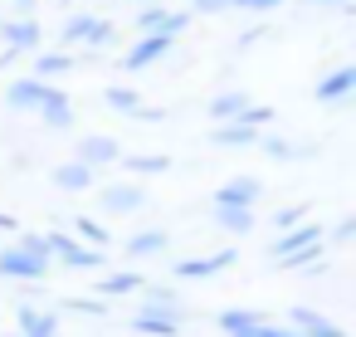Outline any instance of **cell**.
<instances>
[{
    "mask_svg": "<svg viewBox=\"0 0 356 337\" xmlns=\"http://www.w3.org/2000/svg\"><path fill=\"white\" fill-rule=\"evenodd\" d=\"M259 196H264V181H259V176H229V181H225L210 201H215V205H239V210H254V201H259Z\"/></svg>",
    "mask_w": 356,
    "mask_h": 337,
    "instance_id": "9",
    "label": "cell"
},
{
    "mask_svg": "<svg viewBox=\"0 0 356 337\" xmlns=\"http://www.w3.org/2000/svg\"><path fill=\"white\" fill-rule=\"evenodd\" d=\"M40 118H44V127L69 132V127H74V103H69V93H59L54 103H44V108H40Z\"/></svg>",
    "mask_w": 356,
    "mask_h": 337,
    "instance_id": "25",
    "label": "cell"
},
{
    "mask_svg": "<svg viewBox=\"0 0 356 337\" xmlns=\"http://www.w3.org/2000/svg\"><path fill=\"white\" fill-rule=\"evenodd\" d=\"M0 230H20V220H15V215H6V210H0Z\"/></svg>",
    "mask_w": 356,
    "mask_h": 337,
    "instance_id": "38",
    "label": "cell"
},
{
    "mask_svg": "<svg viewBox=\"0 0 356 337\" xmlns=\"http://www.w3.org/2000/svg\"><path fill=\"white\" fill-rule=\"evenodd\" d=\"M142 201H147V191L137 181H113V186H103L98 210L103 215H132V210H142Z\"/></svg>",
    "mask_w": 356,
    "mask_h": 337,
    "instance_id": "5",
    "label": "cell"
},
{
    "mask_svg": "<svg viewBox=\"0 0 356 337\" xmlns=\"http://www.w3.org/2000/svg\"><path fill=\"white\" fill-rule=\"evenodd\" d=\"M15 6H20V10H35V6H40V0H15Z\"/></svg>",
    "mask_w": 356,
    "mask_h": 337,
    "instance_id": "40",
    "label": "cell"
},
{
    "mask_svg": "<svg viewBox=\"0 0 356 337\" xmlns=\"http://www.w3.org/2000/svg\"><path fill=\"white\" fill-rule=\"evenodd\" d=\"M0 35L10 40V49H40V40H44V30H40V20H6L0 25Z\"/></svg>",
    "mask_w": 356,
    "mask_h": 337,
    "instance_id": "15",
    "label": "cell"
},
{
    "mask_svg": "<svg viewBox=\"0 0 356 337\" xmlns=\"http://www.w3.org/2000/svg\"><path fill=\"white\" fill-rule=\"evenodd\" d=\"M293 332H298V337H346V332H341V327H337L327 313H317V308H302V303L293 308Z\"/></svg>",
    "mask_w": 356,
    "mask_h": 337,
    "instance_id": "13",
    "label": "cell"
},
{
    "mask_svg": "<svg viewBox=\"0 0 356 337\" xmlns=\"http://www.w3.org/2000/svg\"><path fill=\"white\" fill-rule=\"evenodd\" d=\"M259 322H268L259 308H225V313H220V332H225V337H239V332H249V327H259Z\"/></svg>",
    "mask_w": 356,
    "mask_h": 337,
    "instance_id": "20",
    "label": "cell"
},
{
    "mask_svg": "<svg viewBox=\"0 0 356 337\" xmlns=\"http://www.w3.org/2000/svg\"><path fill=\"white\" fill-rule=\"evenodd\" d=\"M132 118H137V123H161V118H166V113H161V108H147V103H142V108H137V113H132Z\"/></svg>",
    "mask_w": 356,
    "mask_h": 337,
    "instance_id": "37",
    "label": "cell"
},
{
    "mask_svg": "<svg viewBox=\"0 0 356 337\" xmlns=\"http://www.w3.org/2000/svg\"><path fill=\"white\" fill-rule=\"evenodd\" d=\"M171 45H176L171 35H161V30H152V35H142V40H137V45H132V49L122 54V69H132V74H137V69H147V64H156V59H166V54H171Z\"/></svg>",
    "mask_w": 356,
    "mask_h": 337,
    "instance_id": "6",
    "label": "cell"
},
{
    "mask_svg": "<svg viewBox=\"0 0 356 337\" xmlns=\"http://www.w3.org/2000/svg\"><path fill=\"white\" fill-rule=\"evenodd\" d=\"M312 244H322V225H312V220H298V225L278 230V240L268 244V259H288V254H298V249H312Z\"/></svg>",
    "mask_w": 356,
    "mask_h": 337,
    "instance_id": "3",
    "label": "cell"
},
{
    "mask_svg": "<svg viewBox=\"0 0 356 337\" xmlns=\"http://www.w3.org/2000/svg\"><path fill=\"white\" fill-rule=\"evenodd\" d=\"M64 45H113V25L98 20V15H69Z\"/></svg>",
    "mask_w": 356,
    "mask_h": 337,
    "instance_id": "7",
    "label": "cell"
},
{
    "mask_svg": "<svg viewBox=\"0 0 356 337\" xmlns=\"http://www.w3.org/2000/svg\"><path fill=\"white\" fill-rule=\"evenodd\" d=\"M283 0H229V10H249V15H264V10H278Z\"/></svg>",
    "mask_w": 356,
    "mask_h": 337,
    "instance_id": "30",
    "label": "cell"
},
{
    "mask_svg": "<svg viewBox=\"0 0 356 337\" xmlns=\"http://www.w3.org/2000/svg\"><path fill=\"white\" fill-rule=\"evenodd\" d=\"M122 162V171H132V176H166L171 171V157L166 152H142V157H118Z\"/></svg>",
    "mask_w": 356,
    "mask_h": 337,
    "instance_id": "19",
    "label": "cell"
},
{
    "mask_svg": "<svg viewBox=\"0 0 356 337\" xmlns=\"http://www.w3.org/2000/svg\"><path fill=\"white\" fill-rule=\"evenodd\" d=\"M142 274H132V269H122V274H108V279H98V293L103 298H122V293H142Z\"/></svg>",
    "mask_w": 356,
    "mask_h": 337,
    "instance_id": "23",
    "label": "cell"
},
{
    "mask_svg": "<svg viewBox=\"0 0 356 337\" xmlns=\"http://www.w3.org/2000/svg\"><path fill=\"white\" fill-rule=\"evenodd\" d=\"M351 235H356V220L346 215V220H341V225L332 230V240H337V244H351Z\"/></svg>",
    "mask_w": 356,
    "mask_h": 337,
    "instance_id": "36",
    "label": "cell"
},
{
    "mask_svg": "<svg viewBox=\"0 0 356 337\" xmlns=\"http://www.w3.org/2000/svg\"><path fill=\"white\" fill-rule=\"evenodd\" d=\"M166 244H171L166 230H137V235L122 244V254H127V259H152V254H161Z\"/></svg>",
    "mask_w": 356,
    "mask_h": 337,
    "instance_id": "18",
    "label": "cell"
},
{
    "mask_svg": "<svg viewBox=\"0 0 356 337\" xmlns=\"http://www.w3.org/2000/svg\"><path fill=\"white\" fill-rule=\"evenodd\" d=\"M249 103H254V98H249L244 88H225L220 98H210V108H205V113H210L215 123H234V118H239Z\"/></svg>",
    "mask_w": 356,
    "mask_h": 337,
    "instance_id": "16",
    "label": "cell"
},
{
    "mask_svg": "<svg viewBox=\"0 0 356 337\" xmlns=\"http://www.w3.org/2000/svg\"><path fill=\"white\" fill-rule=\"evenodd\" d=\"M234 259H239V249H215V254H200V259H181V264H176L171 274L191 283V279H210V274H220V269H229Z\"/></svg>",
    "mask_w": 356,
    "mask_h": 337,
    "instance_id": "10",
    "label": "cell"
},
{
    "mask_svg": "<svg viewBox=\"0 0 356 337\" xmlns=\"http://www.w3.org/2000/svg\"><path fill=\"white\" fill-rule=\"evenodd\" d=\"M239 337H298L293 327H273V322H259V327H249V332H239Z\"/></svg>",
    "mask_w": 356,
    "mask_h": 337,
    "instance_id": "31",
    "label": "cell"
},
{
    "mask_svg": "<svg viewBox=\"0 0 356 337\" xmlns=\"http://www.w3.org/2000/svg\"><path fill=\"white\" fill-rule=\"evenodd\" d=\"M74 69V54H59V49H40V59H35V79H59V74H69Z\"/></svg>",
    "mask_w": 356,
    "mask_h": 337,
    "instance_id": "27",
    "label": "cell"
},
{
    "mask_svg": "<svg viewBox=\"0 0 356 337\" xmlns=\"http://www.w3.org/2000/svg\"><path fill=\"white\" fill-rule=\"evenodd\" d=\"M118 157H122V142H118V137H108V132H88V137L79 142V157H74V162H83V166L98 171V166H113Z\"/></svg>",
    "mask_w": 356,
    "mask_h": 337,
    "instance_id": "8",
    "label": "cell"
},
{
    "mask_svg": "<svg viewBox=\"0 0 356 337\" xmlns=\"http://www.w3.org/2000/svg\"><path fill=\"white\" fill-rule=\"evenodd\" d=\"M307 6H346V0H307Z\"/></svg>",
    "mask_w": 356,
    "mask_h": 337,
    "instance_id": "39",
    "label": "cell"
},
{
    "mask_svg": "<svg viewBox=\"0 0 356 337\" xmlns=\"http://www.w3.org/2000/svg\"><path fill=\"white\" fill-rule=\"evenodd\" d=\"M54 186L83 196V191L93 186V166H83V162H59V166H54Z\"/></svg>",
    "mask_w": 356,
    "mask_h": 337,
    "instance_id": "17",
    "label": "cell"
},
{
    "mask_svg": "<svg viewBox=\"0 0 356 337\" xmlns=\"http://www.w3.org/2000/svg\"><path fill=\"white\" fill-rule=\"evenodd\" d=\"M215 225L225 235H254V210H239V205H215Z\"/></svg>",
    "mask_w": 356,
    "mask_h": 337,
    "instance_id": "22",
    "label": "cell"
},
{
    "mask_svg": "<svg viewBox=\"0 0 356 337\" xmlns=\"http://www.w3.org/2000/svg\"><path fill=\"white\" fill-rule=\"evenodd\" d=\"M229 10V0H191V15H220Z\"/></svg>",
    "mask_w": 356,
    "mask_h": 337,
    "instance_id": "32",
    "label": "cell"
},
{
    "mask_svg": "<svg viewBox=\"0 0 356 337\" xmlns=\"http://www.w3.org/2000/svg\"><path fill=\"white\" fill-rule=\"evenodd\" d=\"M74 240H79V244H88V249H103V254H108V244H113V235H108L98 220H88V215H79V220H74Z\"/></svg>",
    "mask_w": 356,
    "mask_h": 337,
    "instance_id": "26",
    "label": "cell"
},
{
    "mask_svg": "<svg viewBox=\"0 0 356 337\" xmlns=\"http://www.w3.org/2000/svg\"><path fill=\"white\" fill-rule=\"evenodd\" d=\"M15 249H25V254H35V259H44V264H54V254H49V244H44V235H35V230H25Z\"/></svg>",
    "mask_w": 356,
    "mask_h": 337,
    "instance_id": "29",
    "label": "cell"
},
{
    "mask_svg": "<svg viewBox=\"0 0 356 337\" xmlns=\"http://www.w3.org/2000/svg\"><path fill=\"white\" fill-rule=\"evenodd\" d=\"M64 88L59 84H49V79H20V84H10L6 88V103L10 108H20V113H40L44 103H54Z\"/></svg>",
    "mask_w": 356,
    "mask_h": 337,
    "instance_id": "2",
    "label": "cell"
},
{
    "mask_svg": "<svg viewBox=\"0 0 356 337\" xmlns=\"http://www.w3.org/2000/svg\"><path fill=\"white\" fill-rule=\"evenodd\" d=\"M302 215H307L302 205H288V210H278V215H273V225H278V230H288V225H298Z\"/></svg>",
    "mask_w": 356,
    "mask_h": 337,
    "instance_id": "34",
    "label": "cell"
},
{
    "mask_svg": "<svg viewBox=\"0 0 356 337\" xmlns=\"http://www.w3.org/2000/svg\"><path fill=\"white\" fill-rule=\"evenodd\" d=\"M64 308H74V313H88V318H98V313H103V303H98V298H64Z\"/></svg>",
    "mask_w": 356,
    "mask_h": 337,
    "instance_id": "33",
    "label": "cell"
},
{
    "mask_svg": "<svg viewBox=\"0 0 356 337\" xmlns=\"http://www.w3.org/2000/svg\"><path fill=\"white\" fill-rule=\"evenodd\" d=\"M283 269H327V259H322V244H312V249H298V254H288V259H278Z\"/></svg>",
    "mask_w": 356,
    "mask_h": 337,
    "instance_id": "28",
    "label": "cell"
},
{
    "mask_svg": "<svg viewBox=\"0 0 356 337\" xmlns=\"http://www.w3.org/2000/svg\"><path fill=\"white\" fill-rule=\"evenodd\" d=\"M259 142H264V147H268V152H273L278 162H283V157H293V147H288L283 137H259Z\"/></svg>",
    "mask_w": 356,
    "mask_h": 337,
    "instance_id": "35",
    "label": "cell"
},
{
    "mask_svg": "<svg viewBox=\"0 0 356 337\" xmlns=\"http://www.w3.org/2000/svg\"><path fill=\"white\" fill-rule=\"evenodd\" d=\"M49 269L54 264H44V259H35V254H25V249H0V279H25V283H40V279H49Z\"/></svg>",
    "mask_w": 356,
    "mask_h": 337,
    "instance_id": "4",
    "label": "cell"
},
{
    "mask_svg": "<svg viewBox=\"0 0 356 337\" xmlns=\"http://www.w3.org/2000/svg\"><path fill=\"white\" fill-rule=\"evenodd\" d=\"M15 337H20V332H15Z\"/></svg>",
    "mask_w": 356,
    "mask_h": 337,
    "instance_id": "41",
    "label": "cell"
},
{
    "mask_svg": "<svg viewBox=\"0 0 356 337\" xmlns=\"http://www.w3.org/2000/svg\"><path fill=\"white\" fill-rule=\"evenodd\" d=\"M259 137H264V127H249V123H215L210 127L215 147H254Z\"/></svg>",
    "mask_w": 356,
    "mask_h": 337,
    "instance_id": "14",
    "label": "cell"
},
{
    "mask_svg": "<svg viewBox=\"0 0 356 337\" xmlns=\"http://www.w3.org/2000/svg\"><path fill=\"white\" fill-rule=\"evenodd\" d=\"M132 332H142V337H176L181 332V313L176 308H142L132 318Z\"/></svg>",
    "mask_w": 356,
    "mask_h": 337,
    "instance_id": "11",
    "label": "cell"
},
{
    "mask_svg": "<svg viewBox=\"0 0 356 337\" xmlns=\"http://www.w3.org/2000/svg\"><path fill=\"white\" fill-rule=\"evenodd\" d=\"M59 332V318L44 313V308H20V337H54Z\"/></svg>",
    "mask_w": 356,
    "mask_h": 337,
    "instance_id": "21",
    "label": "cell"
},
{
    "mask_svg": "<svg viewBox=\"0 0 356 337\" xmlns=\"http://www.w3.org/2000/svg\"><path fill=\"white\" fill-rule=\"evenodd\" d=\"M356 93V64H341V69H332L327 79H317V88H312V98L317 103H341V98H351Z\"/></svg>",
    "mask_w": 356,
    "mask_h": 337,
    "instance_id": "12",
    "label": "cell"
},
{
    "mask_svg": "<svg viewBox=\"0 0 356 337\" xmlns=\"http://www.w3.org/2000/svg\"><path fill=\"white\" fill-rule=\"evenodd\" d=\"M44 244H49V254L64 264V269H103V249H88V244H79L74 235H64V230H49L44 235Z\"/></svg>",
    "mask_w": 356,
    "mask_h": 337,
    "instance_id": "1",
    "label": "cell"
},
{
    "mask_svg": "<svg viewBox=\"0 0 356 337\" xmlns=\"http://www.w3.org/2000/svg\"><path fill=\"white\" fill-rule=\"evenodd\" d=\"M103 103H108L113 113H137V108H142V93H137L132 84H108V88H103Z\"/></svg>",
    "mask_w": 356,
    "mask_h": 337,
    "instance_id": "24",
    "label": "cell"
}]
</instances>
